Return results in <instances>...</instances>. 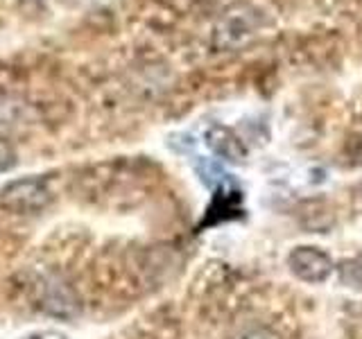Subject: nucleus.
<instances>
[{
	"label": "nucleus",
	"mask_w": 362,
	"mask_h": 339,
	"mask_svg": "<svg viewBox=\"0 0 362 339\" xmlns=\"http://www.w3.org/2000/svg\"><path fill=\"white\" fill-rule=\"evenodd\" d=\"M206 145L215 156H220L229 163H243L247 158L245 143L224 124H213L206 131Z\"/></svg>",
	"instance_id": "3"
},
{
	"label": "nucleus",
	"mask_w": 362,
	"mask_h": 339,
	"mask_svg": "<svg viewBox=\"0 0 362 339\" xmlns=\"http://www.w3.org/2000/svg\"><path fill=\"white\" fill-rule=\"evenodd\" d=\"M25 339H68V337L59 331H37V333L28 335Z\"/></svg>",
	"instance_id": "5"
},
{
	"label": "nucleus",
	"mask_w": 362,
	"mask_h": 339,
	"mask_svg": "<svg viewBox=\"0 0 362 339\" xmlns=\"http://www.w3.org/2000/svg\"><path fill=\"white\" fill-rule=\"evenodd\" d=\"M54 199L45 177H23L0 188V206L14 215H39Z\"/></svg>",
	"instance_id": "1"
},
{
	"label": "nucleus",
	"mask_w": 362,
	"mask_h": 339,
	"mask_svg": "<svg viewBox=\"0 0 362 339\" xmlns=\"http://www.w3.org/2000/svg\"><path fill=\"white\" fill-rule=\"evenodd\" d=\"M333 260L326 251L310 244H303L292 249L290 256H288V269L292 271L294 276L303 282H324L328 280V276L333 274Z\"/></svg>",
	"instance_id": "2"
},
{
	"label": "nucleus",
	"mask_w": 362,
	"mask_h": 339,
	"mask_svg": "<svg viewBox=\"0 0 362 339\" xmlns=\"http://www.w3.org/2000/svg\"><path fill=\"white\" fill-rule=\"evenodd\" d=\"M360 195H362V186H360Z\"/></svg>",
	"instance_id": "6"
},
{
	"label": "nucleus",
	"mask_w": 362,
	"mask_h": 339,
	"mask_svg": "<svg viewBox=\"0 0 362 339\" xmlns=\"http://www.w3.org/2000/svg\"><path fill=\"white\" fill-rule=\"evenodd\" d=\"M16 165V150L11 147V143L0 136V172H9Z\"/></svg>",
	"instance_id": "4"
}]
</instances>
